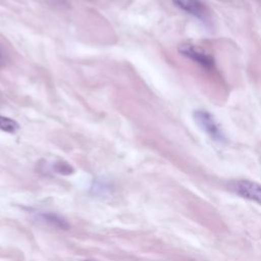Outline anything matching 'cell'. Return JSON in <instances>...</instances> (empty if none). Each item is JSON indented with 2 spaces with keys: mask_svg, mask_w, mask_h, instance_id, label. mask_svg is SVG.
I'll use <instances>...</instances> for the list:
<instances>
[{
  "mask_svg": "<svg viewBox=\"0 0 261 261\" xmlns=\"http://www.w3.org/2000/svg\"><path fill=\"white\" fill-rule=\"evenodd\" d=\"M193 117L197 125L212 140L216 142L225 141V136L219 123L210 112L203 109H198L193 112Z\"/></svg>",
  "mask_w": 261,
  "mask_h": 261,
  "instance_id": "6da1fadb",
  "label": "cell"
},
{
  "mask_svg": "<svg viewBox=\"0 0 261 261\" xmlns=\"http://www.w3.org/2000/svg\"><path fill=\"white\" fill-rule=\"evenodd\" d=\"M177 51L180 55L199 64L205 69H212L214 67V58L199 46L187 43L180 44L177 47Z\"/></svg>",
  "mask_w": 261,
  "mask_h": 261,
  "instance_id": "7a4b0ae2",
  "label": "cell"
},
{
  "mask_svg": "<svg viewBox=\"0 0 261 261\" xmlns=\"http://www.w3.org/2000/svg\"><path fill=\"white\" fill-rule=\"evenodd\" d=\"M229 189L237 195L261 205V185L252 180L240 179L229 184Z\"/></svg>",
  "mask_w": 261,
  "mask_h": 261,
  "instance_id": "3957f363",
  "label": "cell"
},
{
  "mask_svg": "<svg viewBox=\"0 0 261 261\" xmlns=\"http://www.w3.org/2000/svg\"><path fill=\"white\" fill-rule=\"evenodd\" d=\"M173 4L181 9L182 11L199 18V19H206L207 18V11L204 4L200 0H171Z\"/></svg>",
  "mask_w": 261,
  "mask_h": 261,
  "instance_id": "277c9868",
  "label": "cell"
},
{
  "mask_svg": "<svg viewBox=\"0 0 261 261\" xmlns=\"http://www.w3.org/2000/svg\"><path fill=\"white\" fill-rule=\"evenodd\" d=\"M39 217L41 218V220L47 222L48 224L60 228V229H68L69 228V224L68 222L61 217L60 215L56 214V213H52V212H45V213H40Z\"/></svg>",
  "mask_w": 261,
  "mask_h": 261,
  "instance_id": "5b68a950",
  "label": "cell"
},
{
  "mask_svg": "<svg viewBox=\"0 0 261 261\" xmlns=\"http://www.w3.org/2000/svg\"><path fill=\"white\" fill-rule=\"evenodd\" d=\"M19 128L18 123L12 118L0 115V129L6 133L13 134Z\"/></svg>",
  "mask_w": 261,
  "mask_h": 261,
  "instance_id": "8992f818",
  "label": "cell"
},
{
  "mask_svg": "<svg viewBox=\"0 0 261 261\" xmlns=\"http://www.w3.org/2000/svg\"><path fill=\"white\" fill-rule=\"evenodd\" d=\"M54 169H55L56 172H58L60 174H64V175H67V174H70V173L73 172L72 166L69 165L66 162H63V161L56 162L55 165H54Z\"/></svg>",
  "mask_w": 261,
  "mask_h": 261,
  "instance_id": "52a82bcc",
  "label": "cell"
},
{
  "mask_svg": "<svg viewBox=\"0 0 261 261\" xmlns=\"http://www.w3.org/2000/svg\"><path fill=\"white\" fill-rule=\"evenodd\" d=\"M4 60H5V53L2 49V47L0 46V63H2Z\"/></svg>",
  "mask_w": 261,
  "mask_h": 261,
  "instance_id": "ba28073f",
  "label": "cell"
},
{
  "mask_svg": "<svg viewBox=\"0 0 261 261\" xmlns=\"http://www.w3.org/2000/svg\"><path fill=\"white\" fill-rule=\"evenodd\" d=\"M84 261H93V260H84Z\"/></svg>",
  "mask_w": 261,
  "mask_h": 261,
  "instance_id": "9c48e42d",
  "label": "cell"
}]
</instances>
